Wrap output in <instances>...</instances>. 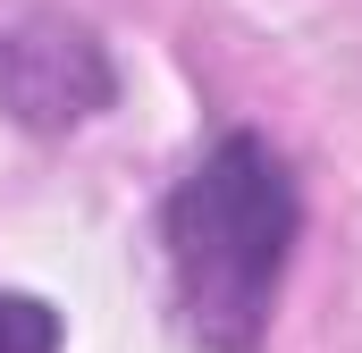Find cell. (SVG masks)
Returning <instances> with one entry per match:
<instances>
[{
  "instance_id": "1",
  "label": "cell",
  "mask_w": 362,
  "mask_h": 353,
  "mask_svg": "<svg viewBox=\"0 0 362 353\" xmlns=\"http://www.w3.org/2000/svg\"><path fill=\"white\" fill-rule=\"evenodd\" d=\"M303 244V185L270 135L228 126L160 202L169 311L194 353H262Z\"/></svg>"
},
{
  "instance_id": "2",
  "label": "cell",
  "mask_w": 362,
  "mask_h": 353,
  "mask_svg": "<svg viewBox=\"0 0 362 353\" xmlns=\"http://www.w3.org/2000/svg\"><path fill=\"white\" fill-rule=\"evenodd\" d=\"M118 101V68L85 17L25 8L0 25V118L25 135H76Z\"/></svg>"
},
{
  "instance_id": "3",
  "label": "cell",
  "mask_w": 362,
  "mask_h": 353,
  "mask_svg": "<svg viewBox=\"0 0 362 353\" xmlns=\"http://www.w3.org/2000/svg\"><path fill=\"white\" fill-rule=\"evenodd\" d=\"M0 353H68V320L42 294L0 286Z\"/></svg>"
}]
</instances>
